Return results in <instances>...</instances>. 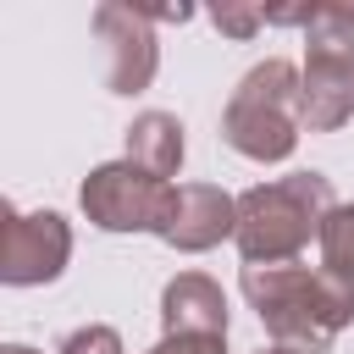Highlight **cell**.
<instances>
[{
    "label": "cell",
    "mask_w": 354,
    "mask_h": 354,
    "mask_svg": "<svg viewBox=\"0 0 354 354\" xmlns=\"http://www.w3.org/2000/svg\"><path fill=\"white\" fill-rule=\"evenodd\" d=\"M243 299L249 310L260 315V326L282 343V348H299V354H326L332 337L354 321V282L332 277L326 266H299V260H282V266H243Z\"/></svg>",
    "instance_id": "obj_1"
},
{
    "label": "cell",
    "mask_w": 354,
    "mask_h": 354,
    "mask_svg": "<svg viewBox=\"0 0 354 354\" xmlns=\"http://www.w3.org/2000/svg\"><path fill=\"white\" fill-rule=\"evenodd\" d=\"M332 177L321 171H293L277 183H254L238 194V254L243 266H282L299 260L310 238H321V221L332 216Z\"/></svg>",
    "instance_id": "obj_2"
},
{
    "label": "cell",
    "mask_w": 354,
    "mask_h": 354,
    "mask_svg": "<svg viewBox=\"0 0 354 354\" xmlns=\"http://www.w3.org/2000/svg\"><path fill=\"white\" fill-rule=\"evenodd\" d=\"M299 88H304V72H299L293 61H282V55L249 66L243 83L232 88L227 111H221V138H227L243 160H260V166L288 160L293 144H299V127H304V116H299Z\"/></svg>",
    "instance_id": "obj_3"
},
{
    "label": "cell",
    "mask_w": 354,
    "mask_h": 354,
    "mask_svg": "<svg viewBox=\"0 0 354 354\" xmlns=\"http://www.w3.org/2000/svg\"><path fill=\"white\" fill-rule=\"evenodd\" d=\"M77 205L83 216L100 227V232H166L171 227V205H177V183L166 177H149L144 166L133 160H105L83 177L77 188Z\"/></svg>",
    "instance_id": "obj_4"
},
{
    "label": "cell",
    "mask_w": 354,
    "mask_h": 354,
    "mask_svg": "<svg viewBox=\"0 0 354 354\" xmlns=\"http://www.w3.org/2000/svg\"><path fill=\"white\" fill-rule=\"evenodd\" d=\"M72 260V227L55 210H17L6 205L0 221V282L6 288H39L55 282Z\"/></svg>",
    "instance_id": "obj_5"
},
{
    "label": "cell",
    "mask_w": 354,
    "mask_h": 354,
    "mask_svg": "<svg viewBox=\"0 0 354 354\" xmlns=\"http://www.w3.org/2000/svg\"><path fill=\"white\" fill-rule=\"evenodd\" d=\"M94 39L105 44V88L111 94H138L160 72V39L155 17L127 0H100L94 6Z\"/></svg>",
    "instance_id": "obj_6"
},
{
    "label": "cell",
    "mask_w": 354,
    "mask_h": 354,
    "mask_svg": "<svg viewBox=\"0 0 354 354\" xmlns=\"http://www.w3.org/2000/svg\"><path fill=\"white\" fill-rule=\"evenodd\" d=\"M238 232V199L216 183H177V205H171V227L160 232V243L183 249V254H205L221 238Z\"/></svg>",
    "instance_id": "obj_7"
},
{
    "label": "cell",
    "mask_w": 354,
    "mask_h": 354,
    "mask_svg": "<svg viewBox=\"0 0 354 354\" xmlns=\"http://www.w3.org/2000/svg\"><path fill=\"white\" fill-rule=\"evenodd\" d=\"M160 326L183 337H227V293L205 271H183L160 293Z\"/></svg>",
    "instance_id": "obj_8"
},
{
    "label": "cell",
    "mask_w": 354,
    "mask_h": 354,
    "mask_svg": "<svg viewBox=\"0 0 354 354\" xmlns=\"http://www.w3.org/2000/svg\"><path fill=\"white\" fill-rule=\"evenodd\" d=\"M299 116H304V127H310V133H337V127L354 116V61L304 55Z\"/></svg>",
    "instance_id": "obj_9"
},
{
    "label": "cell",
    "mask_w": 354,
    "mask_h": 354,
    "mask_svg": "<svg viewBox=\"0 0 354 354\" xmlns=\"http://www.w3.org/2000/svg\"><path fill=\"white\" fill-rule=\"evenodd\" d=\"M183 155H188V144H183V122L171 111L133 116V127H127V160L133 166H144L149 177H166L171 183L183 171Z\"/></svg>",
    "instance_id": "obj_10"
},
{
    "label": "cell",
    "mask_w": 354,
    "mask_h": 354,
    "mask_svg": "<svg viewBox=\"0 0 354 354\" xmlns=\"http://www.w3.org/2000/svg\"><path fill=\"white\" fill-rule=\"evenodd\" d=\"M304 55L354 61V6L348 0H315L304 22Z\"/></svg>",
    "instance_id": "obj_11"
},
{
    "label": "cell",
    "mask_w": 354,
    "mask_h": 354,
    "mask_svg": "<svg viewBox=\"0 0 354 354\" xmlns=\"http://www.w3.org/2000/svg\"><path fill=\"white\" fill-rule=\"evenodd\" d=\"M321 266L354 282V205H332V216L321 221Z\"/></svg>",
    "instance_id": "obj_12"
},
{
    "label": "cell",
    "mask_w": 354,
    "mask_h": 354,
    "mask_svg": "<svg viewBox=\"0 0 354 354\" xmlns=\"http://www.w3.org/2000/svg\"><path fill=\"white\" fill-rule=\"evenodd\" d=\"M210 22H216L227 39H254V33L266 28V6H238V0H221V6L210 11Z\"/></svg>",
    "instance_id": "obj_13"
},
{
    "label": "cell",
    "mask_w": 354,
    "mask_h": 354,
    "mask_svg": "<svg viewBox=\"0 0 354 354\" xmlns=\"http://www.w3.org/2000/svg\"><path fill=\"white\" fill-rule=\"evenodd\" d=\"M61 354H122V332L116 326H77L61 337Z\"/></svg>",
    "instance_id": "obj_14"
},
{
    "label": "cell",
    "mask_w": 354,
    "mask_h": 354,
    "mask_svg": "<svg viewBox=\"0 0 354 354\" xmlns=\"http://www.w3.org/2000/svg\"><path fill=\"white\" fill-rule=\"evenodd\" d=\"M149 354H227V337H183V332H166Z\"/></svg>",
    "instance_id": "obj_15"
},
{
    "label": "cell",
    "mask_w": 354,
    "mask_h": 354,
    "mask_svg": "<svg viewBox=\"0 0 354 354\" xmlns=\"http://www.w3.org/2000/svg\"><path fill=\"white\" fill-rule=\"evenodd\" d=\"M0 354H33V348H28V343H6Z\"/></svg>",
    "instance_id": "obj_16"
},
{
    "label": "cell",
    "mask_w": 354,
    "mask_h": 354,
    "mask_svg": "<svg viewBox=\"0 0 354 354\" xmlns=\"http://www.w3.org/2000/svg\"><path fill=\"white\" fill-rule=\"evenodd\" d=\"M260 354H299V348H282V343H271V348H260Z\"/></svg>",
    "instance_id": "obj_17"
}]
</instances>
